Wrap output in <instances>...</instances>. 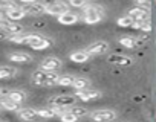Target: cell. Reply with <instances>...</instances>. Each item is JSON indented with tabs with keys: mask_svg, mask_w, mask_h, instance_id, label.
<instances>
[{
	"mask_svg": "<svg viewBox=\"0 0 156 122\" xmlns=\"http://www.w3.org/2000/svg\"><path fill=\"white\" fill-rule=\"evenodd\" d=\"M57 19H58V23H61V25H67V26H69V25H75L78 20H80V15L75 14V12L67 11V12L58 15Z\"/></svg>",
	"mask_w": 156,
	"mask_h": 122,
	"instance_id": "cell-14",
	"label": "cell"
},
{
	"mask_svg": "<svg viewBox=\"0 0 156 122\" xmlns=\"http://www.w3.org/2000/svg\"><path fill=\"white\" fill-rule=\"evenodd\" d=\"M67 11H69V8H67V5L64 2H52L49 5H44V12L49 14V15L58 17V15L67 12Z\"/></svg>",
	"mask_w": 156,
	"mask_h": 122,
	"instance_id": "cell-9",
	"label": "cell"
},
{
	"mask_svg": "<svg viewBox=\"0 0 156 122\" xmlns=\"http://www.w3.org/2000/svg\"><path fill=\"white\" fill-rule=\"evenodd\" d=\"M22 31H23V26H22V25L12 23V22H9V20H8L5 29H3V32H6L8 35H16V34H20Z\"/></svg>",
	"mask_w": 156,
	"mask_h": 122,
	"instance_id": "cell-23",
	"label": "cell"
},
{
	"mask_svg": "<svg viewBox=\"0 0 156 122\" xmlns=\"http://www.w3.org/2000/svg\"><path fill=\"white\" fill-rule=\"evenodd\" d=\"M0 19H3V14L2 12H0Z\"/></svg>",
	"mask_w": 156,
	"mask_h": 122,
	"instance_id": "cell-37",
	"label": "cell"
},
{
	"mask_svg": "<svg viewBox=\"0 0 156 122\" xmlns=\"http://www.w3.org/2000/svg\"><path fill=\"white\" fill-rule=\"evenodd\" d=\"M69 58H70V61H73V63L81 64V63H86V61L90 59V55L86 50H75L69 55Z\"/></svg>",
	"mask_w": 156,
	"mask_h": 122,
	"instance_id": "cell-16",
	"label": "cell"
},
{
	"mask_svg": "<svg viewBox=\"0 0 156 122\" xmlns=\"http://www.w3.org/2000/svg\"><path fill=\"white\" fill-rule=\"evenodd\" d=\"M58 73L57 72H44L41 69H38L37 72H34L32 75V83L35 86H46V87H52L57 86V80H58Z\"/></svg>",
	"mask_w": 156,
	"mask_h": 122,
	"instance_id": "cell-1",
	"label": "cell"
},
{
	"mask_svg": "<svg viewBox=\"0 0 156 122\" xmlns=\"http://www.w3.org/2000/svg\"><path fill=\"white\" fill-rule=\"evenodd\" d=\"M6 93H8V90H6V89H2V87H0V98H3Z\"/></svg>",
	"mask_w": 156,
	"mask_h": 122,
	"instance_id": "cell-36",
	"label": "cell"
},
{
	"mask_svg": "<svg viewBox=\"0 0 156 122\" xmlns=\"http://www.w3.org/2000/svg\"><path fill=\"white\" fill-rule=\"evenodd\" d=\"M5 96H6L8 99H11V101L17 102V104H22V102L26 99L28 93H26L25 90H9Z\"/></svg>",
	"mask_w": 156,
	"mask_h": 122,
	"instance_id": "cell-18",
	"label": "cell"
},
{
	"mask_svg": "<svg viewBox=\"0 0 156 122\" xmlns=\"http://www.w3.org/2000/svg\"><path fill=\"white\" fill-rule=\"evenodd\" d=\"M89 116L92 117V120L95 122H112L116 119V111L115 110H110V108H103V110H97V111H92L89 113Z\"/></svg>",
	"mask_w": 156,
	"mask_h": 122,
	"instance_id": "cell-3",
	"label": "cell"
},
{
	"mask_svg": "<svg viewBox=\"0 0 156 122\" xmlns=\"http://www.w3.org/2000/svg\"><path fill=\"white\" fill-rule=\"evenodd\" d=\"M19 2H22V3H28V5H31V3H35L37 0H19Z\"/></svg>",
	"mask_w": 156,
	"mask_h": 122,
	"instance_id": "cell-35",
	"label": "cell"
},
{
	"mask_svg": "<svg viewBox=\"0 0 156 122\" xmlns=\"http://www.w3.org/2000/svg\"><path fill=\"white\" fill-rule=\"evenodd\" d=\"M89 86H90V81L87 80V78H75V81H73V84H72V87L75 89V90H84V89H89Z\"/></svg>",
	"mask_w": 156,
	"mask_h": 122,
	"instance_id": "cell-25",
	"label": "cell"
},
{
	"mask_svg": "<svg viewBox=\"0 0 156 122\" xmlns=\"http://www.w3.org/2000/svg\"><path fill=\"white\" fill-rule=\"evenodd\" d=\"M138 29H141V31H145V32H150V31H151L150 20H148V22H142V23H139V28H138Z\"/></svg>",
	"mask_w": 156,
	"mask_h": 122,
	"instance_id": "cell-32",
	"label": "cell"
},
{
	"mask_svg": "<svg viewBox=\"0 0 156 122\" xmlns=\"http://www.w3.org/2000/svg\"><path fill=\"white\" fill-rule=\"evenodd\" d=\"M76 99H80V101H83V102H90V101H97V99H100L103 95H101V92H98V90H94V89H84V90H75V95H73Z\"/></svg>",
	"mask_w": 156,
	"mask_h": 122,
	"instance_id": "cell-5",
	"label": "cell"
},
{
	"mask_svg": "<svg viewBox=\"0 0 156 122\" xmlns=\"http://www.w3.org/2000/svg\"><path fill=\"white\" fill-rule=\"evenodd\" d=\"M133 2L136 3V6L147 8V9H150V5H151V0H133Z\"/></svg>",
	"mask_w": 156,
	"mask_h": 122,
	"instance_id": "cell-30",
	"label": "cell"
},
{
	"mask_svg": "<svg viewBox=\"0 0 156 122\" xmlns=\"http://www.w3.org/2000/svg\"><path fill=\"white\" fill-rule=\"evenodd\" d=\"M86 2H90V0H86Z\"/></svg>",
	"mask_w": 156,
	"mask_h": 122,
	"instance_id": "cell-38",
	"label": "cell"
},
{
	"mask_svg": "<svg viewBox=\"0 0 156 122\" xmlns=\"http://www.w3.org/2000/svg\"><path fill=\"white\" fill-rule=\"evenodd\" d=\"M66 110L70 113V114H73L75 117H84V116H87L89 114V111H87V108H84V107H78V105H70V107H66Z\"/></svg>",
	"mask_w": 156,
	"mask_h": 122,
	"instance_id": "cell-22",
	"label": "cell"
},
{
	"mask_svg": "<svg viewBox=\"0 0 156 122\" xmlns=\"http://www.w3.org/2000/svg\"><path fill=\"white\" fill-rule=\"evenodd\" d=\"M8 59H9V61H14V63H20V64H26V63H31V61H32L31 55L23 53V52H12V53H8Z\"/></svg>",
	"mask_w": 156,
	"mask_h": 122,
	"instance_id": "cell-15",
	"label": "cell"
},
{
	"mask_svg": "<svg viewBox=\"0 0 156 122\" xmlns=\"http://www.w3.org/2000/svg\"><path fill=\"white\" fill-rule=\"evenodd\" d=\"M76 98L73 95H58L49 98V105L51 107H70L75 105Z\"/></svg>",
	"mask_w": 156,
	"mask_h": 122,
	"instance_id": "cell-4",
	"label": "cell"
},
{
	"mask_svg": "<svg viewBox=\"0 0 156 122\" xmlns=\"http://www.w3.org/2000/svg\"><path fill=\"white\" fill-rule=\"evenodd\" d=\"M69 2H70V5L75 6V8H84V6L87 5L86 0H69Z\"/></svg>",
	"mask_w": 156,
	"mask_h": 122,
	"instance_id": "cell-31",
	"label": "cell"
},
{
	"mask_svg": "<svg viewBox=\"0 0 156 122\" xmlns=\"http://www.w3.org/2000/svg\"><path fill=\"white\" fill-rule=\"evenodd\" d=\"M84 50H86L90 56H97V55H103V53H106V52L109 50V44H107L106 41L100 40V41H95V43L89 44Z\"/></svg>",
	"mask_w": 156,
	"mask_h": 122,
	"instance_id": "cell-10",
	"label": "cell"
},
{
	"mask_svg": "<svg viewBox=\"0 0 156 122\" xmlns=\"http://www.w3.org/2000/svg\"><path fill=\"white\" fill-rule=\"evenodd\" d=\"M60 120H61V122H78V117H75L73 114H70V113L66 110L64 113L60 114Z\"/></svg>",
	"mask_w": 156,
	"mask_h": 122,
	"instance_id": "cell-29",
	"label": "cell"
},
{
	"mask_svg": "<svg viewBox=\"0 0 156 122\" xmlns=\"http://www.w3.org/2000/svg\"><path fill=\"white\" fill-rule=\"evenodd\" d=\"M14 5L11 3V0H0V9H8L12 8Z\"/></svg>",
	"mask_w": 156,
	"mask_h": 122,
	"instance_id": "cell-33",
	"label": "cell"
},
{
	"mask_svg": "<svg viewBox=\"0 0 156 122\" xmlns=\"http://www.w3.org/2000/svg\"><path fill=\"white\" fill-rule=\"evenodd\" d=\"M75 78H76V76H73V75H63V76H58L57 84H58V86H63V87H72Z\"/></svg>",
	"mask_w": 156,
	"mask_h": 122,
	"instance_id": "cell-27",
	"label": "cell"
},
{
	"mask_svg": "<svg viewBox=\"0 0 156 122\" xmlns=\"http://www.w3.org/2000/svg\"><path fill=\"white\" fill-rule=\"evenodd\" d=\"M116 23H118V26H121V28H132L133 20H132L129 15H122V17H119V19L116 20Z\"/></svg>",
	"mask_w": 156,
	"mask_h": 122,
	"instance_id": "cell-28",
	"label": "cell"
},
{
	"mask_svg": "<svg viewBox=\"0 0 156 122\" xmlns=\"http://www.w3.org/2000/svg\"><path fill=\"white\" fill-rule=\"evenodd\" d=\"M107 61L113 66H132L135 63V59L127 55H119V53H112L107 56Z\"/></svg>",
	"mask_w": 156,
	"mask_h": 122,
	"instance_id": "cell-11",
	"label": "cell"
},
{
	"mask_svg": "<svg viewBox=\"0 0 156 122\" xmlns=\"http://www.w3.org/2000/svg\"><path fill=\"white\" fill-rule=\"evenodd\" d=\"M119 44L127 47V49H133L136 46V37H132V35H124L119 38Z\"/></svg>",
	"mask_w": 156,
	"mask_h": 122,
	"instance_id": "cell-26",
	"label": "cell"
},
{
	"mask_svg": "<svg viewBox=\"0 0 156 122\" xmlns=\"http://www.w3.org/2000/svg\"><path fill=\"white\" fill-rule=\"evenodd\" d=\"M25 9V12H26V15H41V14H44V5L43 3H38V2H35V3H31L28 8H23Z\"/></svg>",
	"mask_w": 156,
	"mask_h": 122,
	"instance_id": "cell-17",
	"label": "cell"
},
{
	"mask_svg": "<svg viewBox=\"0 0 156 122\" xmlns=\"http://www.w3.org/2000/svg\"><path fill=\"white\" fill-rule=\"evenodd\" d=\"M26 44H29V47H32V49H35V50H43V49H48V47L52 46V40H49L48 37L34 34L32 38H31Z\"/></svg>",
	"mask_w": 156,
	"mask_h": 122,
	"instance_id": "cell-6",
	"label": "cell"
},
{
	"mask_svg": "<svg viewBox=\"0 0 156 122\" xmlns=\"http://www.w3.org/2000/svg\"><path fill=\"white\" fill-rule=\"evenodd\" d=\"M32 35L34 34H16V35H9L8 40L11 43H16V44H25L32 38Z\"/></svg>",
	"mask_w": 156,
	"mask_h": 122,
	"instance_id": "cell-21",
	"label": "cell"
},
{
	"mask_svg": "<svg viewBox=\"0 0 156 122\" xmlns=\"http://www.w3.org/2000/svg\"><path fill=\"white\" fill-rule=\"evenodd\" d=\"M17 113H19V117L22 120H26V122H40L41 120L37 116L35 110H32V108H19Z\"/></svg>",
	"mask_w": 156,
	"mask_h": 122,
	"instance_id": "cell-12",
	"label": "cell"
},
{
	"mask_svg": "<svg viewBox=\"0 0 156 122\" xmlns=\"http://www.w3.org/2000/svg\"><path fill=\"white\" fill-rule=\"evenodd\" d=\"M0 111H2V108H0Z\"/></svg>",
	"mask_w": 156,
	"mask_h": 122,
	"instance_id": "cell-39",
	"label": "cell"
},
{
	"mask_svg": "<svg viewBox=\"0 0 156 122\" xmlns=\"http://www.w3.org/2000/svg\"><path fill=\"white\" fill-rule=\"evenodd\" d=\"M8 34H5V32H2V31H0V41H3V40H8Z\"/></svg>",
	"mask_w": 156,
	"mask_h": 122,
	"instance_id": "cell-34",
	"label": "cell"
},
{
	"mask_svg": "<svg viewBox=\"0 0 156 122\" xmlns=\"http://www.w3.org/2000/svg\"><path fill=\"white\" fill-rule=\"evenodd\" d=\"M35 113H37V116H38L40 119H52V117L57 116L52 107H48V108H37Z\"/></svg>",
	"mask_w": 156,
	"mask_h": 122,
	"instance_id": "cell-24",
	"label": "cell"
},
{
	"mask_svg": "<svg viewBox=\"0 0 156 122\" xmlns=\"http://www.w3.org/2000/svg\"><path fill=\"white\" fill-rule=\"evenodd\" d=\"M0 108L9 110V111H17V110L20 108V104H17V102L8 99L6 96H3V98H0Z\"/></svg>",
	"mask_w": 156,
	"mask_h": 122,
	"instance_id": "cell-20",
	"label": "cell"
},
{
	"mask_svg": "<svg viewBox=\"0 0 156 122\" xmlns=\"http://www.w3.org/2000/svg\"><path fill=\"white\" fill-rule=\"evenodd\" d=\"M6 11V17L8 20H12V22H17V20H22L26 17V12L23 8H19V6H12V8H8L5 9Z\"/></svg>",
	"mask_w": 156,
	"mask_h": 122,
	"instance_id": "cell-13",
	"label": "cell"
},
{
	"mask_svg": "<svg viewBox=\"0 0 156 122\" xmlns=\"http://www.w3.org/2000/svg\"><path fill=\"white\" fill-rule=\"evenodd\" d=\"M63 66V61L57 56H48L40 63V69L44 72H57Z\"/></svg>",
	"mask_w": 156,
	"mask_h": 122,
	"instance_id": "cell-8",
	"label": "cell"
},
{
	"mask_svg": "<svg viewBox=\"0 0 156 122\" xmlns=\"http://www.w3.org/2000/svg\"><path fill=\"white\" fill-rule=\"evenodd\" d=\"M127 15L133 20V22H138V23H142V22H148L150 20V9L147 8H139V6H135L132 9H129Z\"/></svg>",
	"mask_w": 156,
	"mask_h": 122,
	"instance_id": "cell-7",
	"label": "cell"
},
{
	"mask_svg": "<svg viewBox=\"0 0 156 122\" xmlns=\"http://www.w3.org/2000/svg\"><path fill=\"white\" fill-rule=\"evenodd\" d=\"M19 70L12 66H0V80H9L17 76Z\"/></svg>",
	"mask_w": 156,
	"mask_h": 122,
	"instance_id": "cell-19",
	"label": "cell"
},
{
	"mask_svg": "<svg viewBox=\"0 0 156 122\" xmlns=\"http://www.w3.org/2000/svg\"><path fill=\"white\" fill-rule=\"evenodd\" d=\"M104 19V8L100 5H86L84 6V15L83 20L87 25H95L100 23Z\"/></svg>",
	"mask_w": 156,
	"mask_h": 122,
	"instance_id": "cell-2",
	"label": "cell"
}]
</instances>
